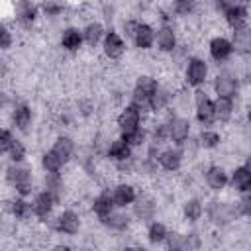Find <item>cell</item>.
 <instances>
[{"label":"cell","mask_w":251,"mask_h":251,"mask_svg":"<svg viewBox=\"0 0 251 251\" xmlns=\"http://www.w3.org/2000/svg\"><path fill=\"white\" fill-rule=\"evenodd\" d=\"M206 59L210 61V65H216V67H224L231 59H235L227 33H222V31L212 33L206 39Z\"/></svg>","instance_id":"16"},{"label":"cell","mask_w":251,"mask_h":251,"mask_svg":"<svg viewBox=\"0 0 251 251\" xmlns=\"http://www.w3.org/2000/svg\"><path fill=\"white\" fill-rule=\"evenodd\" d=\"M182 41L178 24H157L155 25V51L169 57Z\"/></svg>","instance_id":"19"},{"label":"cell","mask_w":251,"mask_h":251,"mask_svg":"<svg viewBox=\"0 0 251 251\" xmlns=\"http://www.w3.org/2000/svg\"><path fill=\"white\" fill-rule=\"evenodd\" d=\"M135 153L139 151V149H143L145 145H147V141H149V137H147V126H141V127H137V129H133V131H129V133H126V135H120Z\"/></svg>","instance_id":"47"},{"label":"cell","mask_w":251,"mask_h":251,"mask_svg":"<svg viewBox=\"0 0 251 251\" xmlns=\"http://www.w3.org/2000/svg\"><path fill=\"white\" fill-rule=\"evenodd\" d=\"M159 84H161V76H159V75L149 73V71L139 73V75L133 78L131 86L127 88V102H129V104H135L137 108H141V110L147 114V118H149L147 104H149L151 96L155 94V90L159 88Z\"/></svg>","instance_id":"8"},{"label":"cell","mask_w":251,"mask_h":251,"mask_svg":"<svg viewBox=\"0 0 251 251\" xmlns=\"http://www.w3.org/2000/svg\"><path fill=\"white\" fill-rule=\"evenodd\" d=\"M129 43L137 53L155 51V24L151 20H139V24L135 27V33H133Z\"/></svg>","instance_id":"29"},{"label":"cell","mask_w":251,"mask_h":251,"mask_svg":"<svg viewBox=\"0 0 251 251\" xmlns=\"http://www.w3.org/2000/svg\"><path fill=\"white\" fill-rule=\"evenodd\" d=\"M233 200V212H235V218H237V224L239 222H247L251 218V192H245V194H237Z\"/></svg>","instance_id":"45"},{"label":"cell","mask_w":251,"mask_h":251,"mask_svg":"<svg viewBox=\"0 0 251 251\" xmlns=\"http://www.w3.org/2000/svg\"><path fill=\"white\" fill-rule=\"evenodd\" d=\"M192 122L198 127H214V96L208 88L192 90Z\"/></svg>","instance_id":"12"},{"label":"cell","mask_w":251,"mask_h":251,"mask_svg":"<svg viewBox=\"0 0 251 251\" xmlns=\"http://www.w3.org/2000/svg\"><path fill=\"white\" fill-rule=\"evenodd\" d=\"M41 22V12H39V4L37 2H29V0H22L12 4V12H10V24L14 25V29H22L25 33L33 31Z\"/></svg>","instance_id":"9"},{"label":"cell","mask_w":251,"mask_h":251,"mask_svg":"<svg viewBox=\"0 0 251 251\" xmlns=\"http://www.w3.org/2000/svg\"><path fill=\"white\" fill-rule=\"evenodd\" d=\"M69 10H71V6L69 4H63V2L47 0V2H41L39 4L41 20H45V22H61L63 18L69 16Z\"/></svg>","instance_id":"40"},{"label":"cell","mask_w":251,"mask_h":251,"mask_svg":"<svg viewBox=\"0 0 251 251\" xmlns=\"http://www.w3.org/2000/svg\"><path fill=\"white\" fill-rule=\"evenodd\" d=\"M29 202H31L33 222H37V224L49 222V220L55 216V212L59 210V204H57L45 190H39V188H37V192L29 198Z\"/></svg>","instance_id":"28"},{"label":"cell","mask_w":251,"mask_h":251,"mask_svg":"<svg viewBox=\"0 0 251 251\" xmlns=\"http://www.w3.org/2000/svg\"><path fill=\"white\" fill-rule=\"evenodd\" d=\"M16 137L18 135L8 126H2L0 124V157H6L8 155V151H10V147H12V143H14Z\"/></svg>","instance_id":"50"},{"label":"cell","mask_w":251,"mask_h":251,"mask_svg":"<svg viewBox=\"0 0 251 251\" xmlns=\"http://www.w3.org/2000/svg\"><path fill=\"white\" fill-rule=\"evenodd\" d=\"M98 16H100L98 20H100L108 29L116 27L118 22H120V18H122V14H120V10H118L116 4H100V6H98Z\"/></svg>","instance_id":"46"},{"label":"cell","mask_w":251,"mask_h":251,"mask_svg":"<svg viewBox=\"0 0 251 251\" xmlns=\"http://www.w3.org/2000/svg\"><path fill=\"white\" fill-rule=\"evenodd\" d=\"M133 155H135V151H133L120 135L112 137V139L108 141L106 149H104V161L110 163V167H116V165L127 161V159H131Z\"/></svg>","instance_id":"35"},{"label":"cell","mask_w":251,"mask_h":251,"mask_svg":"<svg viewBox=\"0 0 251 251\" xmlns=\"http://www.w3.org/2000/svg\"><path fill=\"white\" fill-rule=\"evenodd\" d=\"M78 147L80 145H78L76 137L73 133H69V131H59L57 135H53L51 145H49V149L63 161L65 167H69L71 163H75L76 153H78Z\"/></svg>","instance_id":"25"},{"label":"cell","mask_w":251,"mask_h":251,"mask_svg":"<svg viewBox=\"0 0 251 251\" xmlns=\"http://www.w3.org/2000/svg\"><path fill=\"white\" fill-rule=\"evenodd\" d=\"M178 149H180V153H182V157H184V161L186 163H192V161H196L198 157H200V147H198V141H196V137L192 135V137H188L184 143H180V145H176Z\"/></svg>","instance_id":"49"},{"label":"cell","mask_w":251,"mask_h":251,"mask_svg":"<svg viewBox=\"0 0 251 251\" xmlns=\"http://www.w3.org/2000/svg\"><path fill=\"white\" fill-rule=\"evenodd\" d=\"M39 190H45L59 206L69 200L71 188L65 173H41L39 176Z\"/></svg>","instance_id":"22"},{"label":"cell","mask_w":251,"mask_h":251,"mask_svg":"<svg viewBox=\"0 0 251 251\" xmlns=\"http://www.w3.org/2000/svg\"><path fill=\"white\" fill-rule=\"evenodd\" d=\"M165 247H173L178 251H204V233L198 227H171Z\"/></svg>","instance_id":"15"},{"label":"cell","mask_w":251,"mask_h":251,"mask_svg":"<svg viewBox=\"0 0 251 251\" xmlns=\"http://www.w3.org/2000/svg\"><path fill=\"white\" fill-rule=\"evenodd\" d=\"M0 210L16 226H29L33 222L29 198H22V196H16V194H6V196L0 198Z\"/></svg>","instance_id":"11"},{"label":"cell","mask_w":251,"mask_h":251,"mask_svg":"<svg viewBox=\"0 0 251 251\" xmlns=\"http://www.w3.org/2000/svg\"><path fill=\"white\" fill-rule=\"evenodd\" d=\"M98 108H100V106H98L96 98L90 96V94H82V96H78V98L73 102V110H75L76 118L82 120V122H90L92 118H96Z\"/></svg>","instance_id":"39"},{"label":"cell","mask_w":251,"mask_h":251,"mask_svg":"<svg viewBox=\"0 0 251 251\" xmlns=\"http://www.w3.org/2000/svg\"><path fill=\"white\" fill-rule=\"evenodd\" d=\"M57 45H59V49H61L63 53H67V55H78V53L84 49L80 25H78V24H63V25L59 27Z\"/></svg>","instance_id":"27"},{"label":"cell","mask_w":251,"mask_h":251,"mask_svg":"<svg viewBox=\"0 0 251 251\" xmlns=\"http://www.w3.org/2000/svg\"><path fill=\"white\" fill-rule=\"evenodd\" d=\"M147 120H149V118H147V114H145L141 108H137L135 104L126 102V104H124L122 108H118L116 114H114V127H116L118 135H126V133H129V131H133V129L145 126Z\"/></svg>","instance_id":"14"},{"label":"cell","mask_w":251,"mask_h":251,"mask_svg":"<svg viewBox=\"0 0 251 251\" xmlns=\"http://www.w3.org/2000/svg\"><path fill=\"white\" fill-rule=\"evenodd\" d=\"M98 49H100V55H102L104 61L122 63L129 53V43L122 37V33L116 27H112V29L106 31V35H104V39H102Z\"/></svg>","instance_id":"17"},{"label":"cell","mask_w":251,"mask_h":251,"mask_svg":"<svg viewBox=\"0 0 251 251\" xmlns=\"http://www.w3.org/2000/svg\"><path fill=\"white\" fill-rule=\"evenodd\" d=\"M200 184L210 194H226L227 192V167L220 161H210L202 165Z\"/></svg>","instance_id":"13"},{"label":"cell","mask_w":251,"mask_h":251,"mask_svg":"<svg viewBox=\"0 0 251 251\" xmlns=\"http://www.w3.org/2000/svg\"><path fill=\"white\" fill-rule=\"evenodd\" d=\"M163 251H178V249H173V247H163Z\"/></svg>","instance_id":"56"},{"label":"cell","mask_w":251,"mask_h":251,"mask_svg":"<svg viewBox=\"0 0 251 251\" xmlns=\"http://www.w3.org/2000/svg\"><path fill=\"white\" fill-rule=\"evenodd\" d=\"M39 226L47 233H57L63 239H73V237L82 235L84 231V214L76 206H61L49 222L39 224Z\"/></svg>","instance_id":"3"},{"label":"cell","mask_w":251,"mask_h":251,"mask_svg":"<svg viewBox=\"0 0 251 251\" xmlns=\"http://www.w3.org/2000/svg\"><path fill=\"white\" fill-rule=\"evenodd\" d=\"M10 227H12V222H10V220L4 216V212L0 210V235H2V233H8Z\"/></svg>","instance_id":"54"},{"label":"cell","mask_w":251,"mask_h":251,"mask_svg":"<svg viewBox=\"0 0 251 251\" xmlns=\"http://www.w3.org/2000/svg\"><path fill=\"white\" fill-rule=\"evenodd\" d=\"M196 141H198V147L202 153H216L224 147L226 143V135L222 129H218L216 126L214 127H198V131L194 133Z\"/></svg>","instance_id":"33"},{"label":"cell","mask_w":251,"mask_h":251,"mask_svg":"<svg viewBox=\"0 0 251 251\" xmlns=\"http://www.w3.org/2000/svg\"><path fill=\"white\" fill-rule=\"evenodd\" d=\"M37 167L41 173H63L67 167L63 165V161L51 151V149H43L37 157Z\"/></svg>","instance_id":"41"},{"label":"cell","mask_w":251,"mask_h":251,"mask_svg":"<svg viewBox=\"0 0 251 251\" xmlns=\"http://www.w3.org/2000/svg\"><path fill=\"white\" fill-rule=\"evenodd\" d=\"M147 126V137H149V145L153 147H165V145H171L169 143V129H167V124L163 118H149V122L145 124Z\"/></svg>","instance_id":"38"},{"label":"cell","mask_w":251,"mask_h":251,"mask_svg":"<svg viewBox=\"0 0 251 251\" xmlns=\"http://www.w3.org/2000/svg\"><path fill=\"white\" fill-rule=\"evenodd\" d=\"M210 10L224 22V25L231 31L241 25H249L251 8L247 2L239 0H216L210 4Z\"/></svg>","instance_id":"6"},{"label":"cell","mask_w":251,"mask_h":251,"mask_svg":"<svg viewBox=\"0 0 251 251\" xmlns=\"http://www.w3.org/2000/svg\"><path fill=\"white\" fill-rule=\"evenodd\" d=\"M210 78H212L210 61L200 53H192L180 69V84L188 90H198V88H206Z\"/></svg>","instance_id":"4"},{"label":"cell","mask_w":251,"mask_h":251,"mask_svg":"<svg viewBox=\"0 0 251 251\" xmlns=\"http://www.w3.org/2000/svg\"><path fill=\"white\" fill-rule=\"evenodd\" d=\"M229 41L233 47V57L247 61L251 55V25H241L229 31Z\"/></svg>","instance_id":"36"},{"label":"cell","mask_w":251,"mask_h":251,"mask_svg":"<svg viewBox=\"0 0 251 251\" xmlns=\"http://www.w3.org/2000/svg\"><path fill=\"white\" fill-rule=\"evenodd\" d=\"M108 27L94 16V18H86L84 24L80 25V33H82V41H84V47L88 49H98L104 35H106Z\"/></svg>","instance_id":"34"},{"label":"cell","mask_w":251,"mask_h":251,"mask_svg":"<svg viewBox=\"0 0 251 251\" xmlns=\"http://www.w3.org/2000/svg\"><path fill=\"white\" fill-rule=\"evenodd\" d=\"M6 159H8V163H27V159H29V145H27V141L18 135L14 139V143H12Z\"/></svg>","instance_id":"43"},{"label":"cell","mask_w":251,"mask_h":251,"mask_svg":"<svg viewBox=\"0 0 251 251\" xmlns=\"http://www.w3.org/2000/svg\"><path fill=\"white\" fill-rule=\"evenodd\" d=\"M75 251H92V249H86V247H75Z\"/></svg>","instance_id":"55"},{"label":"cell","mask_w":251,"mask_h":251,"mask_svg":"<svg viewBox=\"0 0 251 251\" xmlns=\"http://www.w3.org/2000/svg\"><path fill=\"white\" fill-rule=\"evenodd\" d=\"M98 227L106 233V235H114V237H124V235H131L135 224L129 216L127 210H120L116 208L112 214H108L106 218H102L100 222H96Z\"/></svg>","instance_id":"18"},{"label":"cell","mask_w":251,"mask_h":251,"mask_svg":"<svg viewBox=\"0 0 251 251\" xmlns=\"http://www.w3.org/2000/svg\"><path fill=\"white\" fill-rule=\"evenodd\" d=\"M204 222L216 231H227L237 224L233 200L226 194H212L204 198Z\"/></svg>","instance_id":"2"},{"label":"cell","mask_w":251,"mask_h":251,"mask_svg":"<svg viewBox=\"0 0 251 251\" xmlns=\"http://www.w3.org/2000/svg\"><path fill=\"white\" fill-rule=\"evenodd\" d=\"M165 120L167 129H169V143L171 145H180L184 143L188 137L194 135V122L190 116L186 114H178L173 108L167 110L163 116H159Z\"/></svg>","instance_id":"10"},{"label":"cell","mask_w":251,"mask_h":251,"mask_svg":"<svg viewBox=\"0 0 251 251\" xmlns=\"http://www.w3.org/2000/svg\"><path fill=\"white\" fill-rule=\"evenodd\" d=\"M157 167H159V173L167 176H176L184 171L186 161L176 145H165L157 153Z\"/></svg>","instance_id":"24"},{"label":"cell","mask_w":251,"mask_h":251,"mask_svg":"<svg viewBox=\"0 0 251 251\" xmlns=\"http://www.w3.org/2000/svg\"><path fill=\"white\" fill-rule=\"evenodd\" d=\"M6 118H8V127L20 137L29 135L35 127V108L31 102H27L24 98L12 100V106L6 114Z\"/></svg>","instance_id":"7"},{"label":"cell","mask_w":251,"mask_h":251,"mask_svg":"<svg viewBox=\"0 0 251 251\" xmlns=\"http://www.w3.org/2000/svg\"><path fill=\"white\" fill-rule=\"evenodd\" d=\"M169 10H171L173 18L176 20V24L178 22L190 24L192 20L200 18L198 14H200L202 6L198 2H194V0H173V2H169Z\"/></svg>","instance_id":"37"},{"label":"cell","mask_w":251,"mask_h":251,"mask_svg":"<svg viewBox=\"0 0 251 251\" xmlns=\"http://www.w3.org/2000/svg\"><path fill=\"white\" fill-rule=\"evenodd\" d=\"M169 233H171V226L163 218H157V220L149 222L147 226H143V243L151 249L165 247Z\"/></svg>","instance_id":"31"},{"label":"cell","mask_w":251,"mask_h":251,"mask_svg":"<svg viewBox=\"0 0 251 251\" xmlns=\"http://www.w3.org/2000/svg\"><path fill=\"white\" fill-rule=\"evenodd\" d=\"M239 98H214V122L216 126H231L239 118Z\"/></svg>","instance_id":"30"},{"label":"cell","mask_w":251,"mask_h":251,"mask_svg":"<svg viewBox=\"0 0 251 251\" xmlns=\"http://www.w3.org/2000/svg\"><path fill=\"white\" fill-rule=\"evenodd\" d=\"M192 108V90L184 88L182 84L176 86L175 90V100H173V110L178 112V114H186L188 116V110Z\"/></svg>","instance_id":"44"},{"label":"cell","mask_w":251,"mask_h":251,"mask_svg":"<svg viewBox=\"0 0 251 251\" xmlns=\"http://www.w3.org/2000/svg\"><path fill=\"white\" fill-rule=\"evenodd\" d=\"M161 208H163L161 196L155 188H139V194L127 212L135 226H147L149 222L159 218Z\"/></svg>","instance_id":"5"},{"label":"cell","mask_w":251,"mask_h":251,"mask_svg":"<svg viewBox=\"0 0 251 251\" xmlns=\"http://www.w3.org/2000/svg\"><path fill=\"white\" fill-rule=\"evenodd\" d=\"M227 190L233 196L251 192V167L247 157L241 163H235L231 169H227Z\"/></svg>","instance_id":"26"},{"label":"cell","mask_w":251,"mask_h":251,"mask_svg":"<svg viewBox=\"0 0 251 251\" xmlns=\"http://www.w3.org/2000/svg\"><path fill=\"white\" fill-rule=\"evenodd\" d=\"M178 84H173L171 78H161V84L159 88L155 90V94L151 96L149 104H147V112H149V118H159L163 116L167 110L173 108V100H175V90H176Z\"/></svg>","instance_id":"21"},{"label":"cell","mask_w":251,"mask_h":251,"mask_svg":"<svg viewBox=\"0 0 251 251\" xmlns=\"http://www.w3.org/2000/svg\"><path fill=\"white\" fill-rule=\"evenodd\" d=\"M114 251H153V249L141 241H122Z\"/></svg>","instance_id":"51"},{"label":"cell","mask_w":251,"mask_h":251,"mask_svg":"<svg viewBox=\"0 0 251 251\" xmlns=\"http://www.w3.org/2000/svg\"><path fill=\"white\" fill-rule=\"evenodd\" d=\"M47 251H75V247L69 241H65V239H57V241L49 243Z\"/></svg>","instance_id":"53"},{"label":"cell","mask_w":251,"mask_h":251,"mask_svg":"<svg viewBox=\"0 0 251 251\" xmlns=\"http://www.w3.org/2000/svg\"><path fill=\"white\" fill-rule=\"evenodd\" d=\"M108 188H110V196L114 200V206L120 210H129V206L137 198L141 186L133 178H118V180L110 182Z\"/></svg>","instance_id":"23"},{"label":"cell","mask_w":251,"mask_h":251,"mask_svg":"<svg viewBox=\"0 0 251 251\" xmlns=\"http://www.w3.org/2000/svg\"><path fill=\"white\" fill-rule=\"evenodd\" d=\"M12 100H14V96H12L4 86H0V116L8 114V110H10V106H12Z\"/></svg>","instance_id":"52"},{"label":"cell","mask_w":251,"mask_h":251,"mask_svg":"<svg viewBox=\"0 0 251 251\" xmlns=\"http://www.w3.org/2000/svg\"><path fill=\"white\" fill-rule=\"evenodd\" d=\"M114 210H116V206H114V200H112V196H110L108 184L102 186V188H98V190L90 196V200H88V212H90V216H92L96 222H100L102 218H106V216L112 214Z\"/></svg>","instance_id":"32"},{"label":"cell","mask_w":251,"mask_h":251,"mask_svg":"<svg viewBox=\"0 0 251 251\" xmlns=\"http://www.w3.org/2000/svg\"><path fill=\"white\" fill-rule=\"evenodd\" d=\"M178 218L186 227H198L204 222V198L200 194H184L178 202Z\"/></svg>","instance_id":"20"},{"label":"cell","mask_w":251,"mask_h":251,"mask_svg":"<svg viewBox=\"0 0 251 251\" xmlns=\"http://www.w3.org/2000/svg\"><path fill=\"white\" fill-rule=\"evenodd\" d=\"M137 24H139V18H135V16H131V14H126V16H122V18H120V22H118L116 29H118V31L122 33V37L129 43V41H131V37H133V33H135Z\"/></svg>","instance_id":"48"},{"label":"cell","mask_w":251,"mask_h":251,"mask_svg":"<svg viewBox=\"0 0 251 251\" xmlns=\"http://www.w3.org/2000/svg\"><path fill=\"white\" fill-rule=\"evenodd\" d=\"M16 47V29L8 20H0V55L10 53Z\"/></svg>","instance_id":"42"},{"label":"cell","mask_w":251,"mask_h":251,"mask_svg":"<svg viewBox=\"0 0 251 251\" xmlns=\"http://www.w3.org/2000/svg\"><path fill=\"white\" fill-rule=\"evenodd\" d=\"M2 182L8 186L10 194L31 198L39 188V178L29 163H6L2 167Z\"/></svg>","instance_id":"1"}]
</instances>
